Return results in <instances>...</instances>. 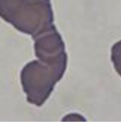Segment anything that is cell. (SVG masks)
Listing matches in <instances>:
<instances>
[{"mask_svg": "<svg viewBox=\"0 0 121 122\" xmlns=\"http://www.w3.org/2000/svg\"><path fill=\"white\" fill-rule=\"evenodd\" d=\"M23 12L12 23L18 30L36 37L55 28L49 0H0V16L6 21Z\"/></svg>", "mask_w": 121, "mask_h": 122, "instance_id": "1", "label": "cell"}, {"mask_svg": "<svg viewBox=\"0 0 121 122\" xmlns=\"http://www.w3.org/2000/svg\"><path fill=\"white\" fill-rule=\"evenodd\" d=\"M61 76L49 65L45 66L38 61H32L26 65L22 71L21 79L29 102L41 106Z\"/></svg>", "mask_w": 121, "mask_h": 122, "instance_id": "2", "label": "cell"}]
</instances>
